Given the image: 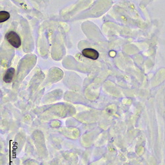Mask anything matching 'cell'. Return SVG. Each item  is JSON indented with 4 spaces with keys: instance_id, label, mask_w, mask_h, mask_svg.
Wrapping results in <instances>:
<instances>
[{
    "instance_id": "1",
    "label": "cell",
    "mask_w": 165,
    "mask_h": 165,
    "mask_svg": "<svg viewBox=\"0 0 165 165\" xmlns=\"http://www.w3.org/2000/svg\"><path fill=\"white\" fill-rule=\"evenodd\" d=\"M6 38L12 46L15 48H18L20 46L21 41L17 33L14 31H9L6 35Z\"/></svg>"
},
{
    "instance_id": "2",
    "label": "cell",
    "mask_w": 165,
    "mask_h": 165,
    "mask_svg": "<svg viewBox=\"0 0 165 165\" xmlns=\"http://www.w3.org/2000/svg\"><path fill=\"white\" fill-rule=\"evenodd\" d=\"M82 55L86 57V58L96 60L98 59L99 56V53L94 49L85 48L82 51Z\"/></svg>"
},
{
    "instance_id": "3",
    "label": "cell",
    "mask_w": 165,
    "mask_h": 165,
    "mask_svg": "<svg viewBox=\"0 0 165 165\" xmlns=\"http://www.w3.org/2000/svg\"><path fill=\"white\" fill-rule=\"evenodd\" d=\"M15 73V69L13 68H10L7 70V72L3 77V81L7 83H10L13 81V78Z\"/></svg>"
},
{
    "instance_id": "4",
    "label": "cell",
    "mask_w": 165,
    "mask_h": 165,
    "mask_svg": "<svg viewBox=\"0 0 165 165\" xmlns=\"http://www.w3.org/2000/svg\"><path fill=\"white\" fill-rule=\"evenodd\" d=\"M10 17V14L6 11H2L0 12V22L3 23L6 21Z\"/></svg>"
}]
</instances>
